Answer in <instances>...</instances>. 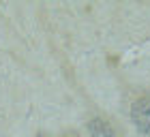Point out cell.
Masks as SVG:
<instances>
[{
  "instance_id": "obj_1",
  "label": "cell",
  "mask_w": 150,
  "mask_h": 137,
  "mask_svg": "<svg viewBox=\"0 0 150 137\" xmlns=\"http://www.w3.org/2000/svg\"><path fill=\"white\" fill-rule=\"evenodd\" d=\"M131 120L142 135H150V99L139 97L131 105Z\"/></svg>"
},
{
  "instance_id": "obj_2",
  "label": "cell",
  "mask_w": 150,
  "mask_h": 137,
  "mask_svg": "<svg viewBox=\"0 0 150 137\" xmlns=\"http://www.w3.org/2000/svg\"><path fill=\"white\" fill-rule=\"evenodd\" d=\"M88 133H90V137H116L114 126L103 118H92L88 122Z\"/></svg>"
},
{
  "instance_id": "obj_3",
  "label": "cell",
  "mask_w": 150,
  "mask_h": 137,
  "mask_svg": "<svg viewBox=\"0 0 150 137\" xmlns=\"http://www.w3.org/2000/svg\"><path fill=\"white\" fill-rule=\"evenodd\" d=\"M64 137H77V135H75V133H67Z\"/></svg>"
},
{
  "instance_id": "obj_4",
  "label": "cell",
  "mask_w": 150,
  "mask_h": 137,
  "mask_svg": "<svg viewBox=\"0 0 150 137\" xmlns=\"http://www.w3.org/2000/svg\"><path fill=\"white\" fill-rule=\"evenodd\" d=\"M37 137H50V135H45V133H39V135H37Z\"/></svg>"
}]
</instances>
